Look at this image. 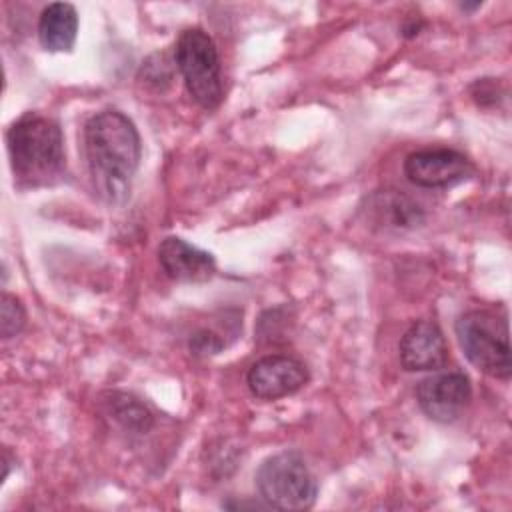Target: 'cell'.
I'll return each instance as SVG.
<instances>
[{
    "mask_svg": "<svg viewBox=\"0 0 512 512\" xmlns=\"http://www.w3.org/2000/svg\"><path fill=\"white\" fill-rule=\"evenodd\" d=\"M84 152L96 194L106 204H124L142 158L134 122L118 110L94 114L84 124Z\"/></svg>",
    "mask_w": 512,
    "mask_h": 512,
    "instance_id": "1",
    "label": "cell"
},
{
    "mask_svg": "<svg viewBox=\"0 0 512 512\" xmlns=\"http://www.w3.org/2000/svg\"><path fill=\"white\" fill-rule=\"evenodd\" d=\"M174 60L192 100L214 110L222 102L220 60L214 40L202 28H186L176 40Z\"/></svg>",
    "mask_w": 512,
    "mask_h": 512,
    "instance_id": "5",
    "label": "cell"
},
{
    "mask_svg": "<svg viewBox=\"0 0 512 512\" xmlns=\"http://www.w3.org/2000/svg\"><path fill=\"white\" fill-rule=\"evenodd\" d=\"M158 262L166 276L176 282H206L216 274L214 256L178 236L160 242Z\"/></svg>",
    "mask_w": 512,
    "mask_h": 512,
    "instance_id": "10",
    "label": "cell"
},
{
    "mask_svg": "<svg viewBox=\"0 0 512 512\" xmlns=\"http://www.w3.org/2000/svg\"><path fill=\"white\" fill-rule=\"evenodd\" d=\"M474 174L472 162L452 148H428L406 156L404 176L420 188H448Z\"/></svg>",
    "mask_w": 512,
    "mask_h": 512,
    "instance_id": "6",
    "label": "cell"
},
{
    "mask_svg": "<svg viewBox=\"0 0 512 512\" xmlns=\"http://www.w3.org/2000/svg\"><path fill=\"white\" fill-rule=\"evenodd\" d=\"M306 382V366L286 354L264 356L256 360L246 374L248 390L260 400H278L290 396L298 392Z\"/></svg>",
    "mask_w": 512,
    "mask_h": 512,
    "instance_id": "8",
    "label": "cell"
},
{
    "mask_svg": "<svg viewBox=\"0 0 512 512\" xmlns=\"http://www.w3.org/2000/svg\"><path fill=\"white\" fill-rule=\"evenodd\" d=\"M14 180L38 188L52 184L64 172V138L56 120L26 112L6 132Z\"/></svg>",
    "mask_w": 512,
    "mask_h": 512,
    "instance_id": "2",
    "label": "cell"
},
{
    "mask_svg": "<svg viewBox=\"0 0 512 512\" xmlns=\"http://www.w3.org/2000/svg\"><path fill=\"white\" fill-rule=\"evenodd\" d=\"M188 348L194 356H212V354H218L224 348V340L216 332L202 328V330L192 334V338L188 342Z\"/></svg>",
    "mask_w": 512,
    "mask_h": 512,
    "instance_id": "15",
    "label": "cell"
},
{
    "mask_svg": "<svg viewBox=\"0 0 512 512\" xmlns=\"http://www.w3.org/2000/svg\"><path fill=\"white\" fill-rule=\"evenodd\" d=\"M448 360L446 338L436 322H414L400 340V364L408 372L440 370Z\"/></svg>",
    "mask_w": 512,
    "mask_h": 512,
    "instance_id": "9",
    "label": "cell"
},
{
    "mask_svg": "<svg viewBox=\"0 0 512 512\" xmlns=\"http://www.w3.org/2000/svg\"><path fill=\"white\" fill-rule=\"evenodd\" d=\"M108 408L118 424H122L126 430L144 434L152 428V412L146 404H142L136 396L126 392H112L108 400Z\"/></svg>",
    "mask_w": 512,
    "mask_h": 512,
    "instance_id": "13",
    "label": "cell"
},
{
    "mask_svg": "<svg viewBox=\"0 0 512 512\" xmlns=\"http://www.w3.org/2000/svg\"><path fill=\"white\" fill-rule=\"evenodd\" d=\"M366 220L384 232L414 230L424 222V210L398 190H376L366 198Z\"/></svg>",
    "mask_w": 512,
    "mask_h": 512,
    "instance_id": "11",
    "label": "cell"
},
{
    "mask_svg": "<svg viewBox=\"0 0 512 512\" xmlns=\"http://www.w3.org/2000/svg\"><path fill=\"white\" fill-rule=\"evenodd\" d=\"M260 498L276 510H308L316 502L318 482L304 456L296 450H284L268 456L254 474Z\"/></svg>",
    "mask_w": 512,
    "mask_h": 512,
    "instance_id": "4",
    "label": "cell"
},
{
    "mask_svg": "<svg viewBox=\"0 0 512 512\" xmlns=\"http://www.w3.org/2000/svg\"><path fill=\"white\" fill-rule=\"evenodd\" d=\"M24 324H26V310H24L22 302L16 296L4 292L2 304H0V334H2V338L8 340V338L20 334Z\"/></svg>",
    "mask_w": 512,
    "mask_h": 512,
    "instance_id": "14",
    "label": "cell"
},
{
    "mask_svg": "<svg viewBox=\"0 0 512 512\" xmlns=\"http://www.w3.org/2000/svg\"><path fill=\"white\" fill-rule=\"evenodd\" d=\"M78 34V14L68 2L48 4L38 20V40L48 52H70Z\"/></svg>",
    "mask_w": 512,
    "mask_h": 512,
    "instance_id": "12",
    "label": "cell"
},
{
    "mask_svg": "<svg viewBox=\"0 0 512 512\" xmlns=\"http://www.w3.org/2000/svg\"><path fill=\"white\" fill-rule=\"evenodd\" d=\"M454 330L464 356L476 370L498 380L510 378V336L504 314L470 310L456 320Z\"/></svg>",
    "mask_w": 512,
    "mask_h": 512,
    "instance_id": "3",
    "label": "cell"
},
{
    "mask_svg": "<svg viewBox=\"0 0 512 512\" xmlns=\"http://www.w3.org/2000/svg\"><path fill=\"white\" fill-rule=\"evenodd\" d=\"M416 400L422 412L434 422H454L472 400V386L462 372H440L416 386Z\"/></svg>",
    "mask_w": 512,
    "mask_h": 512,
    "instance_id": "7",
    "label": "cell"
}]
</instances>
